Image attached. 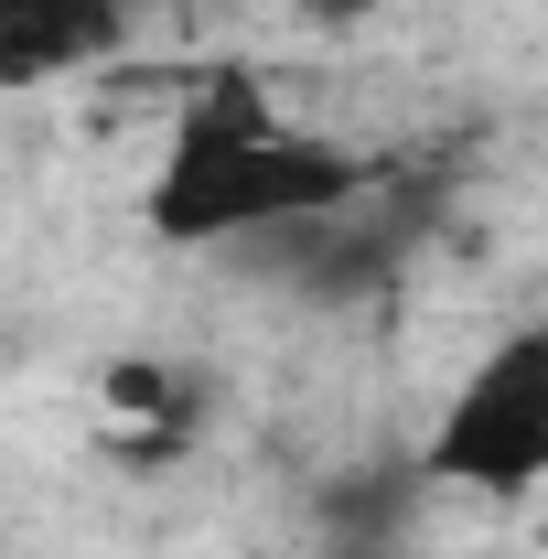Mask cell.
<instances>
[{"mask_svg":"<svg viewBox=\"0 0 548 559\" xmlns=\"http://www.w3.org/2000/svg\"><path fill=\"white\" fill-rule=\"evenodd\" d=\"M377 183H388V162L279 119L259 86H205L194 108H172V140L140 183V226L162 248H248V237L290 248L301 226L344 215Z\"/></svg>","mask_w":548,"mask_h":559,"instance_id":"cell-1","label":"cell"},{"mask_svg":"<svg viewBox=\"0 0 548 559\" xmlns=\"http://www.w3.org/2000/svg\"><path fill=\"white\" fill-rule=\"evenodd\" d=\"M130 0H0V66L11 86H44V75L86 66L97 44H119Z\"/></svg>","mask_w":548,"mask_h":559,"instance_id":"cell-3","label":"cell"},{"mask_svg":"<svg viewBox=\"0 0 548 559\" xmlns=\"http://www.w3.org/2000/svg\"><path fill=\"white\" fill-rule=\"evenodd\" d=\"M312 22H377V11H398V0H301Z\"/></svg>","mask_w":548,"mask_h":559,"instance_id":"cell-4","label":"cell"},{"mask_svg":"<svg viewBox=\"0 0 548 559\" xmlns=\"http://www.w3.org/2000/svg\"><path fill=\"white\" fill-rule=\"evenodd\" d=\"M419 474L463 495H538L548 485V323H516L463 366V388L441 399Z\"/></svg>","mask_w":548,"mask_h":559,"instance_id":"cell-2","label":"cell"}]
</instances>
